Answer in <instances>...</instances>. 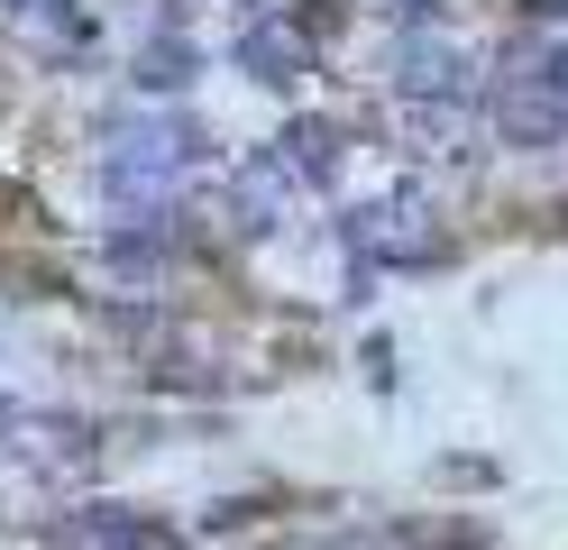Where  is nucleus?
<instances>
[{
  "instance_id": "nucleus-6",
  "label": "nucleus",
  "mask_w": 568,
  "mask_h": 550,
  "mask_svg": "<svg viewBox=\"0 0 568 550\" xmlns=\"http://www.w3.org/2000/svg\"><path fill=\"white\" fill-rule=\"evenodd\" d=\"M514 73H531V83H550V92L568 101V37H550V47H531V56L514 64Z\"/></svg>"
},
{
  "instance_id": "nucleus-3",
  "label": "nucleus",
  "mask_w": 568,
  "mask_h": 550,
  "mask_svg": "<svg viewBox=\"0 0 568 550\" xmlns=\"http://www.w3.org/2000/svg\"><path fill=\"white\" fill-rule=\"evenodd\" d=\"M495 138L523 147V157H550V147H568V101L531 73H505L495 83Z\"/></svg>"
},
{
  "instance_id": "nucleus-4",
  "label": "nucleus",
  "mask_w": 568,
  "mask_h": 550,
  "mask_svg": "<svg viewBox=\"0 0 568 550\" xmlns=\"http://www.w3.org/2000/svg\"><path fill=\"white\" fill-rule=\"evenodd\" d=\"M266 157L284 166V183H294V193H331L339 166H348V129L322 120V110H303V120H284V129H275Z\"/></svg>"
},
{
  "instance_id": "nucleus-5",
  "label": "nucleus",
  "mask_w": 568,
  "mask_h": 550,
  "mask_svg": "<svg viewBox=\"0 0 568 550\" xmlns=\"http://www.w3.org/2000/svg\"><path fill=\"white\" fill-rule=\"evenodd\" d=\"M193 83H202V47L184 37V19H156L148 47L129 56V92H138V101H184Z\"/></svg>"
},
{
  "instance_id": "nucleus-2",
  "label": "nucleus",
  "mask_w": 568,
  "mask_h": 550,
  "mask_svg": "<svg viewBox=\"0 0 568 550\" xmlns=\"http://www.w3.org/2000/svg\"><path fill=\"white\" fill-rule=\"evenodd\" d=\"M230 64L247 73V83H266V92H294L303 73H312V37L284 19V10H257V19H239L230 37Z\"/></svg>"
},
{
  "instance_id": "nucleus-7",
  "label": "nucleus",
  "mask_w": 568,
  "mask_h": 550,
  "mask_svg": "<svg viewBox=\"0 0 568 550\" xmlns=\"http://www.w3.org/2000/svg\"><path fill=\"white\" fill-rule=\"evenodd\" d=\"M230 10H239V19H257V10H275V0H230Z\"/></svg>"
},
{
  "instance_id": "nucleus-1",
  "label": "nucleus",
  "mask_w": 568,
  "mask_h": 550,
  "mask_svg": "<svg viewBox=\"0 0 568 550\" xmlns=\"http://www.w3.org/2000/svg\"><path fill=\"white\" fill-rule=\"evenodd\" d=\"M101 450H111V422L74 413V403H47V413H10L0 422V459L38 487H92Z\"/></svg>"
}]
</instances>
